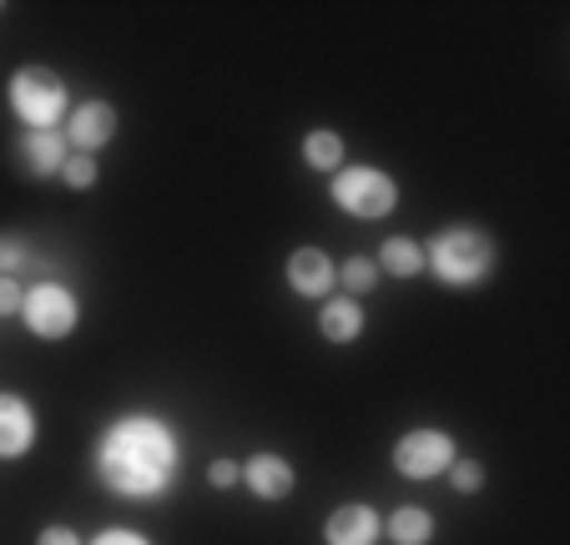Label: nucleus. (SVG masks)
<instances>
[{
	"label": "nucleus",
	"mask_w": 570,
	"mask_h": 545,
	"mask_svg": "<svg viewBox=\"0 0 570 545\" xmlns=\"http://www.w3.org/2000/svg\"><path fill=\"white\" fill-rule=\"evenodd\" d=\"M91 465H97V480L107 485L111 495L151 505L177 485V470H183V439H177V429L157 415H127L97 435Z\"/></svg>",
	"instance_id": "nucleus-1"
},
{
	"label": "nucleus",
	"mask_w": 570,
	"mask_h": 545,
	"mask_svg": "<svg viewBox=\"0 0 570 545\" xmlns=\"http://www.w3.org/2000/svg\"><path fill=\"white\" fill-rule=\"evenodd\" d=\"M424 267H434V279L450 289H470L495 273V237H484L480 227H444L424 247Z\"/></svg>",
	"instance_id": "nucleus-2"
},
{
	"label": "nucleus",
	"mask_w": 570,
	"mask_h": 545,
	"mask_svg": "<svg viewBox=\"0 0 570 545\" xmlns=\"http://www.w3.org/2000/svg\"><path fill=\"white\" fill-rule=\"evenodd\" d=\"M66 81L46 66H21L11 76V111L26 121L31 132H56V121L66 117Z\"/></svg>",
	"instance_id": "nucleus-3"
},
{
	"label": "nucleus",
	"mask_w": 570,
	"mask_h": 545,
	"mask_svg": "<svg viewBox=\"0 0 570 545\" xmlns=\"http://www.w3.org/2000/svg\"><path fill=\"white\" fill-rule=\"evenodd\" d=\"M334 203L344 207V213H354V217H389L394 213V203H399V187H394V177L389 172H379V167H338V177H334Z\"/></svg>",
	"instance_id": "nucleus-4"
},
{
	"label": "nucleus",
	"mask_w": 570,
	"mask_h": 545,
	"mask_svg": "<svg viewBox=\"0 0 570 545\" xmlns=\"http://www.w3.org/2000/svg\"><path fill=\"white\" fill-rule=\"evenodd\" d=\"M21 319L36 339H66L76 329V319H81V303H76V293L66 283H36L21 299Z\"/></svg>",
	"instance_id": "nucleus-5"
},
{
	"label": "nucleus",
	"mask_w": 570,
	"mask_h": 545,
	"mask_svg": "<svg viewBox=\"0 0 570 545\" xmlns=\"http://www.w3.org/2000/svg\"><path fill=\"white\" fill-rule=\"evenodd\" d=\"M454 465V439L440 429H414L394 445V470L410 475V480H434Z\"/></svg>",
	"instance_id": "nucleus-6"
},
{
	"label": "nucleus",
	"mask_w": 570,
	"mask_h": 545,
	"mask_svg": "<svg viewBox=\"0 0 570 545\" xmlns=\"http://www.w3.org/2000/svg\"><path fill=\"white\" fill-rule=\"evenodd\" d=\"M117 137V111L107 107V101H81V107L66 117V147L76 152H101L107 142Z\"/></svg>",
	"instance_id": "nucleus-7"
},
{
	"label": "nucleus",
	"mask_w": 570,
	"mask_h": 545,
	"mask_svg": "<svg viewBox=\"0 0 570 545\" xmlns=\"http://www.w3.org/2000/svg\"><path fill=\"white\" fill-rule=\"evenodd\" d=\"M334 283H338V267L328 263V253L318 247H298L288 257V289L298 299H334Z\"/></svg>",
	"instance_id": "nucleus-8"
},
{
	"label": "nucleus",
	"mask_w": 570,
	"mask_h": 545,
	"mask_svg": "<svg viewBox=\"0 0 570 545\" xmlns=\"http://www.w3.org/2000/svg\"><path fill=\"white\" fill-rule=\"evenodd\" d=\"M36 445V409L21 395H0V460H21Z\"/></svg>",
	"instance_id": "nucleus-9"
},
{
	"label": "nucleus",
	"mask_w": 570,
	"mask_h": 545,
	"mask_svg": "<svg viewBox=\"0 0 570 545\" xmlns=\"http://www.w3.org/2000/svg\"><path fill=\"white\" fill-rule=\"evenodd\" d=\"M379 531H384V520L374 515V505H338V510L328 515V525H323V541L328 545H374Z\"/></svg>",
	"instance_id": "nucleus-10"
},
{
	"label": "nucleus",
	"mask_w": 570,
	"mask_h": 545,
	"mask_svg": "<svg viewBox=\"0 0 570 545\" xmlns=\"http://www.w3.org/2000/svg\"><path fill=\"white\" fill-rule=\"evenodd\" d=\"M243 480H248V490L258 495V500H288L298 475H293V465L283 460V455H253V460L243 465Z\"/></svg>",
	"instance_id": "nucleus-11"
},
{
	"label": "nucleus",
	"mask_w": 570,
	"mask_h": 545,
	"mask_svg": "<svg viewBox=\"0 0 570 545\" xmlns=\"http://www.w3.org/2000/svg\"><path fill=\"white\" fill-rule=\"evenodd\" d=\"M66 137L61 132H26L21 137V167L31 172V177H51V172L66 167Z\"/></svg>",
	"instance_id": "nucleus-12"
},
{
	"label": "nucleus",
	"mask_w": 570,
	"mask_h": 545,
	"mask_svg": "<svg viewBox=\"0 0 570 545\" xmlns=\"http://www.w3.org/2000/svg\"><path fill=\"white\" fill-rule=\"evenodd\" d=\"M318 333L328 343H354L364 333V309L354 299H328L318 313Z\"/></svg>",
	"instance_id": "nucleus-13"
},
{
	"label": "nucleus",
	"mask_w": 570,
	"mask_h": 545,
	"mask_svg": "<svg viewBox=\"0 0 570 545\" xmlns=\"http://www.w3.org/2000/svg\"><path fill=\"white\" fill-rule=\"evenodd\" d=\"M389 541L394 545H430V535H434V515L424 510V505H399L394 515H389Z\"/></svg>",
	"instance_id": "nucleus-14"
},
{
	"label": "nucleus",
	"mask_w": 570,
	"mask_h": 545,
	"mask_svg": "<svg viewBox=\"0 0 570 545\" xmlns=\"http://www.w3.org/2000/svg\"><path fill=\"white\" fill-rule=\"evenodd\" d=\"M379 273H394V279H414V273H424V247L414 243V237H389L384 247H379Z\"/></svg>",
	"instance_id": "nucleus-15"
},
{
	"label": "nucleus",
	"mask_w": 570,
	"mask_h": 545,
	"mask_svg": "<svg viewBox=\"0 0 570 545\" xmlns=\"http://www.w3.org/2000/svg\"><path fill=\"white\" fill-rule=\"evenodd\" d=\"M303 162L318 172H338L344 167V137L338 132H308L303 137Z\"/></svg>",
	"instance_id": "nucleus-16"
},
{
	"label": "nucleus",
	"mask_w": 570,
	"mask_h": 545,
	"mask_svg": "<svg viewBox=\"0 0 570 545\" xmlns=\"http://www.w3.org/2000/svg\"><path fill=\"white\" fill-rule=\"evenodd\" d=\"M338 283L348 289V299H358V293H368L379 283V263H368V257H348V263L338 267Z\"/></svg>",
	"instance_id": "nucleus-17"
},
{
	"label": "nucleus",
	"mask_w": 570,
	"mask_h": 545,
	"mask_svg": "<svg viewBox=\"0 0 570 545\" xmlns=\"http://www.w3.org/2000/svg\"><path fill=\"white\" fill-rule=\"evenodd\" d=\"M61 177H66V187H76V193H87L91 182H97V157H87V152H76V157H66Z\"/></svg>",
	"instance_id": "nucleus-18"
},
{
	"label": "nucleus",
	"mask_w": 570,
	"mask_h": 545,
	"mask_svg": "<svg viewBox=\"0 0 570 545\" xmlns=\"http://www.w3.org/2000/svg\"><path fill=\"white\" fill-rule=\"evenodd\" d=\"M31 263V243L26 237H0V273H16V267H26Z\"/></svg>",
	"instance_id": "nucleus-19"
},
{
	"label": "nucleus",
	"mask_w": 570,
	"mask_h": 545,
	"mask_svg": "<svg viewBox=\"0 0 570 545\" xmlns=\"http://www.w3.org/2000/svg\"><path fill=\"white\" fill-rule=\"evenodd\" d=\"M450 485H454L460 495H474V490L484 485V470H480L474 460H454V465H450Z\"/></svg>",
	"instance_id": "nucleus-20"
},
{
	"label": "nucleus",
	"mask_w": 570,
	"mask_h": 545,
	"mask_svg": "<svg viewBox=\"0 0 570 545\" xmlns=\"http://www.w3.org/2000/svg\"><path fill=\"white\" fill-rule=\"evenodd\" d=\"M21 299H26V289L11 279V273H0V319L6 313H21Z\"/></svg>",
	"instance_id": "nucleus-21"
},
{
	"label": "nucleus",
	"mask_w": 570,
	"mask_h": 545,
	"mask_svg": "<svg viewBox=\"0 0 570 545\" xmlns=\"http://www.w3.org/2000/svg\"><path fill=\"white\" fill-rule=\"evenodd\" d=\"M91 545H151L147 535H137V531H127V525H111V531H101Z\"/></svg>",
	"instance_id": "nucleus-22"
},
{
	"label": "nucleus",
	"mask_w": 570,
	"mask_h": 545,
	"mask_svg": "<svg viewBox=\"0 0 570 545\" xmlns=\"http://www.w3.org/2000/svg\"><path fill=\"white\" fill-rule=\"evenodd\" d=\"M207 480H213L217 490H227V485H237V480H243V470H237L233 460H213V470H207Z\"/></svg>",
	"instance_id": "nucleus-23"
},
{
	"label": "nucleus",
	"mask_w": 570,
	"mask_h": 545,
	"mask_svg": "<svg viewBox=\"0 0 570 545\" xmlns=\"http://www.w3.org/2000/svg\"><path fill=\"white\" fill-rule=\"evenodd\" d=\"M36 545H87V541H81V535H76L71 525H46L41 541H36Z\"/></svg>",
	"instance_id": "nucleus-24"
}]
</instances>
